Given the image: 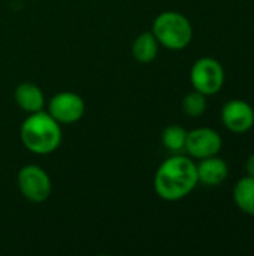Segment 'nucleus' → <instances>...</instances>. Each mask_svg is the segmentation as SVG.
<instances>
[{
    "instance_id": "nucleus-12",
    "label": "nucleus",
    "mask_w": 254,
    "mask_h": 256,
    "mask_svg": "<svg viewBox=\"0 0 254 256\" xmlns=\"http://www.w3.org/2000/svg\"><path fill=\"white\" fill-rule=\"evenodd\" d=\"M234 202L243 213L254 216V177L246 176L235 184Z\"/></svg>"
},
{
    "instance_id": "nucleus-11",
    "label": "nucleus",
    "mask_w": 254,
    "mask_h": 256,
    "mask_svg": "<svg viewBox=\"0 0 254 256\" xmlns=\"http://www.w3.org/2000/svg\"><path fill=\"white\" fill-rule=\"evenodd\" d=\"M159 54V42L151 32L141 33L132 45V56L141 64H148L156 60Z\"/></svg>"
},
{
    "instance_id": "nucleus-6",
    "label": "nucleus",
    "mask_w": 254,
    "mask_h": 256,
    "mask_svg": "<svg viewBox=\"0 0 254 256\" xmlns=\"http://www.w3.org/2000/svg\"><path fill=\"white\" fill-rule=\"evenodd\" d=\"M46 112L60 124H73L84 117L85 102L73 92H60L49 99Z\"/></svg>"
},
{
    "instance_id": "nucleus-4",
    "label": "nucleus",
    "mask_w": 254,
    "mask_h": 256,
    "mask_svg": "<svg viewBox=\"0 0 254 256\" xmlns=\"http://www.w3.org/2000/svg\"><path fill=\"white\" fill-rule=\"evenodd\" d=\"M225 80V68L214 57H201L190 69V81L193 88L205 96L217 94L223 88Z\"/></svg>"
},
{
    "instance_id": "nucleus-1",
    "label": "nucleus",
    "mask_w": 254,
    "mask_h": 256,
    "mask_svg": "<svg viewBox=\"0 0 254 256\" xmlns=\"http://www.w3.org/2000/svg\"><path fill=\"white\" fill-rule=\"evenodd\" d=\"M198 183L196 164L178 153L163 160L154 176V190L159 198L168 202L184 200L195 190Z\"/></svg>"
},
{
    "instance_id": "nucleus-3",
    "label": "nucleus",
    "mask_w": 254,
    "mask_h": 256,
    "mask_svg": "<svg viewBox=\"0 0 254 256\" xmlns=\"http://www.w3.org/2000/svg\"><path fill=\"white\" fill-rule=\"evenodd\" d=\"M151 33L156 36L159 45L172 51L187 48L193 39L192 22L184 14L177 10H165L159 14L153 21Z\"/></svg>"
},
{
    "instance_id": "nucleus-15",
    "label": "nucleus",
    "mask_w": 254,
    "mask_h": 256,
    "mask_svg": "<svg viewBox=\"0 0 254 256\" xmlns=\"http://www.w3.org/2000/svg\"><path fill=\"white\" fill-rule=\"evenodd\" d=\"M246 170H247V176L254 177V153L247 159V162H246Z\"/></svg>"
},
{
    "instance_id": "nucleus-2",
    "label": "nucleus",
    "mask_w": 254,
    "mask_h": 256,
    "mask_svg": "<svg viewBox=\"0 0 254 256\" xmlns=\"http://www.w3.org/2000/svg\"><path fill=\"white\" fill-rule=\"evenodd\" d=\"M22 146L33 154L45 156L54 153L61 144V126L48 112L37 111L28 114L19 128Z\"/></svg>"
},
{
    "instance_id": "nucleus-10",
    "label": "nucleus",
    "mask_w": 254,
    "mask_h": 256,
    "mask_svg": "<svg viewBox=\"0 0 254 256\" xmlns=\"http://www.w3.org/2000/svg\"><path fill=\"white\" fill-rule=\"evenodd\" d=\"M13 99H15L16 105L28 114L42 111L43 105H45V96H43L40 87L33 82L18 84L13 92Z\"/></svg>"
},
{
    "instance_id": "nucleus-9",
    "label": "nucleus",
    "mask_w": 254,
    "mask_h": 256,
    "mask_svg": "<svg viewBox=\"0 0 254 256\" xmlns=\"http://www.w3.org/2000/svg\"><path fill=\"white\" fill-rule=\"evenodd\" d=\"M196 171L199 183L208 188L220 186L223 182H226L229 176V166L226 160L219 158L217 154L201 159V162L196 164Z\"/></svg>"
},
{
    "instance_id": "nucleus-8",
    "label": "nucleus",
    "mask_w": 254,
    "mask_h": 256,
    "mask_svg": "<svg viewBox=\"0 0 254 256\" xmlns=\"http://www.w3.org/2000/svg\"><path fill=\"white\" fill-rule=\"evenodd\" d=\"M222 122L234 134H246L254 126L253 106L243 99H231L222 108Z\"/></svg>"
},
{
    "instance_id": "nucleus-7",
    "label": "nucleus",
    "mask_w": 254,
    "mask_h": 256,
    "mask_svg": "<svg viewBox=\"0 0 254 256\" xmlns=\"http://www.w3.org/2000/svg\"><path fill=\"white\" fill-rule=\"evenodd\" d=\"M223 147L222 135L211 128H198L187 132L186 152L195 159H205L220 153Z\"/></svg>"
},
{
    "instance_id": "nucleus-13",
    "label": "nucleus",
    "mask_w": 254,
    "mask_h": 256,
    "mask_svg": "<svg viewBox=\"0 0 254 256\" xmlns=\"http://www.w3.org/2000/svg\"><path fill=\"white\" fill-rule=\"evenodd\" d=\"M187 130L178 124H171L162 132V144L172 153H180L186 148Z\"/></svg>"
},
{
    "instance_id": "nucleus-14",
    "label": "nucleus",
    "mask_w": 254,
    "mask_h": 256,
    "mask_svg": "<svg viewBox=\"0 0 254 256\" xmlns=\"http://www.w3.org/2000/svg\"><path fill=\"white\" fill-rule=\"evenodd\" d=\"M183 111L186 116L189 117H201L205 111H207V96L198 90H193L190 93H187L183 99Z\"/></svg>"
},
{
    "instance_id": "nucleus-5",
    "label": "nucleus",
    "mask_w": 254,
    "mask_h": 256,
    "mask_svg": "<svg viewBox=\"0 0 254 256\" xmlns=\"http://www.w3.org/2000/svg\"><path fill=\"white\" fill-rule=\"evenodd\" d=\"M18 189L21 195L34 204L45 202L52 192V183L46 171L37 165H25L18 171Z\"/></svg>"
}]
</instances>
